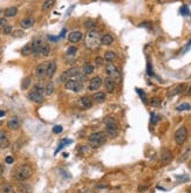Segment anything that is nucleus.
Listing matches in <instances>:
<instances>
[{
  "instance_id": "473e14b6",
  "label": "nucleus",
  "mask_w": 191,
  "mask_h": 193,
  "mask_svg": "<svg viewBox=\"0 0 191 193\" xmlns=\"http://www.w3.org/2000/svg\"><path fill=\"white\" fill-rule=\"evenodd\" d=\"M96 23L93 21V20H88V21H86L85 23V27L88 29V31H95V28H96Z\"/></svg>"
},
{
  "instance_id": "20e7f679",
  "label": "nucleus",
  "mask_w": 191,
  "mask_h": 193,
  "mask_svg": "<svg viewBox=\"0 0 191 193\" xmlns=\"http://www.w3.org/2000/svg\"><path fill=\"white\" fill-rule=\"evenodd\" d=\"M33 175V169L28 164H22L15 170V179L19 181H25L29 179Z\"/></svg>"
},
{
  "instance_id": "09e8293b",
  "label": "nucleus",
  "mask_w": 191,
  "mask_h": 193,
  "mask_svg": "<svg viewBox=\"0 0 191 193\" xmlns=\"http://www.w3.org/2000/svg\"><path fill=\"white\" fill-rule=\"evenodd\" d=\"M7 25V21H6V19L4 18H0V29H3Z\"/></svg>"
},
{
  "instance_id": "393cba45",
  "label": "nucleus",
  "mask_w": 191,
  "mask_h": 193,
  "mask_svg": "<svg viewBox=\"0 0 191 193\" xmlns=\"http://www.w3.org/2000/svg\"><path fill=\"white\" fill-rule=\"evenodd\" d=\"M17 14H18V8L14 7V6L6 8L4 12V15L6 17V18H13V17H15Z\"/></svg>"
},
{
  "instance_id": "a19ab883",
  "label": "nucleus",
  "mask_w": 191,
  "mask_h": 193,
  "mask_svg": "<svg viewBox=\"0 0 191 193\" xmlns=\"http://www.w3.org/2000/svg\"><path fill=\"white\" fill-rule=\"evenodd\" d=\"M76 47H74V46H72V47H69L68 49H67V55H69V56H73V55L76 54Z\"/></svg>"
},
{
  "instance_id": "423d86ee",
  "label": "nucleus",
  "mask_w": 191,
  "mask_h": 193,
  "mask_svg": "<svg viewBox=\"0 0 191 193\" xmlns=\"http://www.w3.org/2000/svg\"><path fill=\"white\" fill-rule=\"evenodd\" d=\"M173 137H175V142H176L177 145H183L188 139V129L184 125L178 128L177 130L175 131Z\"/></svg>"
},
{
  "instance_id": "e433bc0d",
  "label": "nucleus",
  "mask_w": 191,
  "mask_h": 193,
  "mask_svg": "<svg viewBox=\"0 0 191 193\" xmlns=\"http://www.w3.org/2000/svg\"><path fill=\"white\" fill-rule=\"evenodd\" d=\"M150 105L151 107H160L161 105V99L157 97H152L150 99Z\"/></svg>"
},
{
  "instance_id": "6ab92c4d",
  "label": "nucleus",
  "mask_w": 191,
  "mask_h": 193,
  "mask_svg": "<svg viewBox=\"0 0 191 193\" xmlns=\"http://www.w3.org/2000/svg\"><path fill=\"white\" fill-rule=\"evenodd\" d=\"M0 192L1 193H15L13 186L7 183V181H3L0 184Z\"/></svg>"
},
{
  "instance_id": "8fccbe9b",
  "label": "nucleus",
  "mask_w": 191,
  "mask_h": 193,
  "mask_svg": "<svg viewBox=\"0 0 191 193\" xmlns=\"http://www.w3.org/2000/svg\"><path fill=\"white\" fill-rule=\"evenodd\" d=\"M4 172H5V169H4V166L0 164V177H3L4 175Z\"/></svg>"
},
{
  "instance_id": "a878e982",
  "label": "nucleus",
  "mask_w": 191,
  "mask_h": 193,
  "mask_svg": "<svg viewBox=\"0 0 191 193\" xmlns=\"http://www.w3.org/2000/svg\"><path fill=\"white\" fill-rule=\"evenodd\" d=\"M116 58H117V55H116L114 52H111V50L106 52V54H104V60H106L108 63H113Z\"/></svg>"
},
{
  "instance_id": "f8f14e48",
  "label": "nucleus",
  "mask_w": 191,
  "mask_h": 193,
  "mask_svg": "<svg viewBox=\"0 0 191 193\" xmlns=\"http://www.w3.org/2000/svg\"><path fill=\"white\" fill-rule=\"evenodd\" d=\"M82 38H83V34L80 31H73L68 34V41L71 43H77V42H80L82 40Z\"/></svg>"
},
{
  "instance_id": "9d476101",
  "label": "nucleus",
  "mask_w": 191,
  "mask_h": 193,
  "mask_svg": "<svg viewBox=\"0 0 191 193\" xmlns=\"http://www.w3.org/2000/svg\"><path fill=\"white\" fill-rule=\"evenodd\" d=\"M47 69H48V62L40 63L38 67L35 68V76L39 80H42L47 76Z\"/></svg>"
},
{
  "instance_id": "c756f323",
  "label": "nucleus",
  "mask_w": 191,
  "mask_h": 193,
  "mask_svg": "<svg viewBox=\"0 0 191 193\" xmlns=\"http://www.w3.org/2000/svg\"><path fill=\"white\" fill-rule=\"evenodd\" d=\"M54 4H55V0H46V1H44L42 6H41V9H42L44 12H46V11H48V9L52 8L54 6Z\"/></svg>"
},
{
  "instance_id": "c9c22d12",
  "label": "nucleus",
  "mask_w": 191,
  "mask_h": 193,
  "mask_svg": "<svg viewBox=\"0 0 191 193\" xmlns=\"http://www.w3.org/2000/svg\"><path fill=\"white\" fill-rule=\"evenodd\" d=\"M12 32H13V28L11 25H6L4 28H3V33H4L5 35H9V34H12Z\"/></svg>"
},
{
  "instance_id": "0eeeda50",
  "label": "nucleus",
  "mask_w": 191,
  "mask_h": 193,
  "mask_svg": "<svg viewBox=\"0 0 191 193\" xmlns=\"http://www.w3.org/2000/svg\"><path fill=\"white\" fill-rule=\"evenodd\" d=\"M79 69L77 68H69V69H67L65 72L60 75L59 77V82H63V83H66L68 80H72V79H75V76L79 74Z\"/></svg>"
},
{
  "instance_id": "9b49d317",
  "label": "nucleus",
  "mask_w": 191,
  "mask_h": 193,
  "mask_svg": "<svg viewBox=\"0 0 191 193\" xmlns=\"http://www.w3.org/2000/svg\"><path fill=\"white\" fill-rule=\"evenodd\" d=\"M28 99H31L32 102H34V103H42L45 97H44V94H40V93H38V91H35V90L33 89L28 93Z\"/></svg>"
},
{
  "instance_id": "cd10ccee",
  "label": "nucleus",
  "mask_w": 191,
  "mask_h": 193,
  "mask_svg": "<svg viewBox=\"0 0 191 193\" xmlns=\"http://www.w3.org/2000/svg\"><path fill=\"white\" fill-rule=\"evenodd\" d=\"M32 53H33V45H32V42H28L21 49V54L27 56V55H32Z\"/></svg>"
},
{
  "instance_id": "aec40b11",
  "label": "nucleus",
  "mask_w": 191,
  "mask_h": 193,
  "mask_svg": "<svg viewBox=\"0 0 191 193\" xmlns=\"http://www.w3.org/2000/svg\"><path fill=\"white\" fill-rule=\"evenodd\" d=\"M80 104L86 109L92 108L93 107V97H90V96H83V97H81Z\"/></svg>"
},
{
  "instance_id": "a18cd8bd",
  "label": "nucleus",
  "mask_w": 191,
  "mask_h": 193,
  "mask_svg": "<svg viewBox=\"0 0 191 193\" xmlns=\"http://www.w3.org/2000/svg\"><path fill=\"white\" fill-rule=\"evenodd\" d=\"M53 132L54 134H60V132H62V126L61 125H55L53 128Z\"/></svg>"
},
{
  "instance_id": "4c0bfd02",
  "label": "nucleus",
  "mask_w": 191,
  "mask_h": 193,
  "mask_svg": "<svg viewBox=\"0 0 191 193\" xmlns=\"http://www.w3.org/2000/svg\"><path fill=\"white\" fill-rule=\"evenodd\" d=\"M157 122H158V116L156 115V114H151V116H150V124L151 125H156L157 124Z\"/></svg>"
},
{
  "instance_id": "37998d69",
  "label": "nucleus",
  "mask_w": 191,
  "mask_h": 193,
  "mask_svg": "<svg viewBox=\"0 0 191 193\" xmlns=\"http://www.w3.org/2000/svg\"><path fill=\"white\" fill-rule=\"evenodd\" d=\"M136 93L141 96V99H142L143 102H146V93H144L143 90H141V89H136Z\"/></svg>"
},
{
  "instance_id": "412c9836",
  "label": "nucleus",
  "mask_w": 191,
  "mask_h": 193,
  "mask_svg": "<svg viewBox=\"0 0 191 193\" xmlns=\"http://www.w3.org/2000/svg\"><path fill=\"white\" fill-rule=\"evenodd\" d=\"M114 36L111 34H104V35L101 36V45L102 46H111L114 43Z\"/></svg>"
},
{
  "instance_id": "7c9ffc66",
  "label": "nucleus",
  "mask_w": 191,
  "mask_h": 193,
  "mask_svg": "<svg viewBox=\"0 0 191 193\" xmlns=\"http://www.w3.org/2000/svg\"><path fill=\"white\" fill-rule=\"evenodd\" d=\"M49 53H50V47L48 46V43L45 42V45L40 49V56H48Z\"/></svg>"
},
{
  "instance_id": "6e6552de",
  "label": "nucleus",
  "mask_w": 191,
  "mask_h": 193,
  "mask_svg": "<svg viewBox=\"0 0 191 193\" xmlns=\"http://www.w3.org/2000/svg\"><path fill=\"white\" fill-rule=\"evenodd\" d=\"M65 88L67 90H71V91H74V93H79L82 90L83 88V84H82V82L77 81V80H68V81L65 83Z\"/></svg>"
},
{
  "instance_id": "de8ad7c7",
  "label": "nucleus",
  "mask_w": 191,
  "mask_h": 193,
  "mask_svg": "<svg viewBox=\"0 0 191 193\" xmlns=\"http://www.w3.org/2000/svg\"><path fill=\"white\" fill-rule=\"evenodd\" d=\"M14 162V158L12 156H7V157L5 158V163H7V164H13Z\"/></svg>"
},
{
  "instance_id": "ddd939ff",
  "label": "nucleus",
  "mask_w": 191,
  "mask_h": 193,
  "mask_svg": "<svg viewBox=\"0 0 191 193\" xmlns=\"http://www.w3.org/2000/svg\"><path fill=\"white\" fill-rule=\"evenodd\" d=\"M172 158H173L172 152L170 151L169 149H164L162 155H161V162H162V164H169L172 160Z\"/></svg>"
},
{
  "instance_id": "7ed1b4c3",
  "label": "nucleus",
  "mask_w": 191,
  "mask_h": 193,
  "mask_svg": "<svg viewBox=\"0 0 191 193\" xmlns=\"http://www.w3.org/2000/svg\"><path fill=\"white\" fill-rule=\"evenodd\" d=\"M107 140V135L102 131H98V132H93L92 135L88 137L89 145L93 149H98L100 146H102L103 144L106 143Z\"/></svg>"
},
{
  "instance_id": "f257e3e1",
  "label": "nucleus",
  "mask_w": 191,
  "mask_h": 193,
  "mask_svg": "<svg viewBox=\"0 0 191 193\" xmlns=\"http://www.w3.org/2000/svg\"><path fill=\"white\" fill-rule=\"evenodd\" d=\"M103 123L106 125V135L110 138H115L119 135V124L114 117L108 116L103 119Z\"/></svg>"
},
{
  "instance_id": "ea45409f",
  "label": "nucleus",
  "mask_w": 191,
  "mask_h": 193,
  "mask_svg": "<svg viewBox=\"0 0 191 193\" xmlns=\"http://www.w3.org/2000/svg\"><path fill=\"white\" fill-rule=\"evenodd\" d=\"M33 89L38 91V93H40V94H44L45 95V85H41V84H35L34 85V88Z\"/></svg>"
},
{
  "instance_id": "2f4dec72",
  "label": "nucleus",
  "mask_w": 191,
  "mask_h": 193,
  "mask_svg": "<svg viewBox=\"0 0 191 193\" xmlns=\"http://www.w3.org/2000/svg\"><path fill=\"white\" fill-rule=\"evenodd\" d=\"M32 83V80H31V77H25L24 80H22L21 82V89L22 90H26L29 88V85H31Z\"/></svg>"
},
{
  "instance_id": "1a4fd4ad",
  "label": "nucleus",
  "mask_w": 191,
  "mask_h": 193,
  "mask_svg": "<svg viewBox=\"0 0 191 193\" xmlns=\"http://www.w3.org/2000/svg\"><path fill=\"white\" fill-rule=\"evenodd\" d=\"M103 84V80L101 76H94L88 83V90L89 91H96L98 90Z\"/></svg>"
},
{
  "instance_id": "603ef678",
  "label": "nucleus",
  "mask_w": 191,
  "mask_h": 193,
  "mask_svg": "<svg viewBox=\"0 0 191 193\" xmlns=\"http://www.w3.org/2000/svg\"><path fill=\"white\" fill-rule=\"evenodd\" d=\"M189 167L191 169V160H190V163H189Z\"/></svg>"
},
{
  "instance_id": "5fc2aeb1",
  "label": "nucleus",
  "mask_w": 191,
  "mask_h": 193,
  "mask_svg": "<svg viewBox=\"0 0 191 193\" xmlns=\"http://www.w3.org/2000/svg\"><path fill=\"white\" fill-rule=\"evenodd\" d=\"M190 190H191V186H190Z\"/></svg>"
},
{
  "instance_id": "49530a36",
  "label": "nucleus",
  "mask_w": 191,
  "mask_h": 193,
  "mask_svg": "<svg viewBox=\"0 0 191 193\" xmlns=\"http://www.w3.org/2000/svg\"><path fill=\"white\" fill-rule=\"evenodd\" d=\"M140 26H141V27H144V28H148V29H151V28H152L151 27V23H149V21H143Z\"/></svg>"
},
{
  "instance_id": "a211bd4d",
  "label": "nucleus",
  "mask_w": 191,
  "mask_h": 193,
  "mask_svg": "<svg viewBox=\"0 0 191 193\" xmlns=\"http://www.w3.org/2000/svg\"><path fill=\"white\" fill-rule=\"evenodd\" d=\"M56 69H58V66H56V62L55 61H50L48 62V69H47V79H52L54 76V74L56 73Z\"/></svg>"
},
{
  "instance_id": "c03bdc74",
  "label": "nucleus",
  "mask_w": 191,
  "mask_h": 193,
  "mask_svg": "<svg viewBox=\"0 0 191 193\" xmlns=\"http://www.w3.org/2000/svg\"><path fill=\"white\" fill-rule=\"evenodd\" d=\"M181 13H182V15H189L190 11H189V8H188L187 6H183L182 8H181Z\"/></svg>"
},
{
  "instance_id": "39448f33",
  "label": "nucleus",
  "mask_w": 191,
  "mask_h": 193,
  "mask_svg": "<svg viewBox=\"0 0 191 193\" xmlns=\"http://www.w3.org/2000/svg\"><path fill=\"white\" fill-rule=\"evenodd\" d=\"M106 75L107 77L111 79L116 84L121 82V73L114 63H108L106 66Z\"/></svg>"
},
{
  "instance_id": "4468645a",
  "label": "nucleus",
  "mask_w": 191,
  "mask_h": 193,
  "mask_svg": "<svg viewBox=\"0 0 191 193\" xmlns=\"http://www.w3.org/2000/svg\"><path fill=\"white\" fill-rule=\"evenodd\" d=\"M103 84H104V88H106V91L109 93V94H113L116 89V83L111 79L109 77H106L104 81H103Z\"/></svg>"
},
{
  "instance_id": "c85d7f7f",
  "label": "nucleus",
  "mask_w": 191,
  "mask_h": 193,
  "mask_svg": "<svg viewBox=\"0 0 191 193\" xmlns=\"http://www.w3.org/2000/svg\"><path fill=\"white\" fill-rule=\"evenodd\" d=\"M187 89V84L185 83H182V84H179V85H177L175 89L171 91L169 94V96H173V95H177V94H181V93H183L184 90Z\"/></svg>"
},
{
  "instance_id": "bb28decb",
  "label": "nucleus",
  "mask_w": 191,
  "mask_h": 193,
  "mask_svg": "<svg viewBox=\"0 0 191 193\" xmlns=\"http://www.w3.org/2000/svg\"><path fill=\"white\" fill-rule=\"evenodd\" d=\"M54 93V83L52 81H48L45 84V95L46 96H50Z\"/></svg>"
},
{
  "instance_id": "3c124183",
  "label": "nucleus",
  "mask_w": 191,
  "mask_h": 193,
  "mask_svg": "<svg viewBox=\"0 0 191 193\" xmlns=\"http://www.w3.org/2000/svg\"><path fill=\"white\" fill-rule=\"evenodd\" d=\"M5 115H6V112H5L4 110H0V117L5 116Z\"/></svg>"
},
{
  "instance_id": "dca6fc26",
  "label": "nucleus",
  "mask_w": 191,
  "mask_h": 193,
  "mask_svg": "<svg viewBox=\"0 0 191 193\" xmlns=\"http://www.w3.org/2000/svg\"><path fill=\"white\" fill-rule=\"evenodd\" d=\"M17 190H18L19 193H33V189L29 184H27L25 181L22 183H19L18 186H17Z\"/></svg>"
},
{
  "instance_id": "2eb2a0df",
  "label": "nucleus",
  "mask_w": 191,
  "mask_h": 193,
  "mask_svg": "<svg viewBox=\"0 0 191 193\" xmlns=\"http://www.w3.org/2000/svg\"><path fill=\"white\" fill-rule=\"evenodd\" d=\"M20 126H21V123H20L18 117H13V118L8 119V122H7V128L12 131L19 130Z\"/></svg>"
},
{
  "instance_id": "f03ea898",
  "label": "nucleus",
  "mask_w": 191,
  "mask_h": 193,
  "mask_svg": "<svg viewBox=\"0 0 191 193\" xmlns=\"http://www.w3.org/2000/svg\"><path fill=\"white\" fill-rule=\"evenodd\" d=\"M85 45L88 49H98L101 45V38L96 31H89L85 38Z\"/></svg>"
},
{
  "instance_id": "5701e85b",
  "label": "nucleus",
  "mask_w": 191,
  "mask_h": 193,
  "mask_svg": "<svg viewBox=\"0 0 191 193\" xmlns=\"http://www.w3.org/2000/svg\"><path fill=\"white\" fill-rule=\"evenodd\" d=\"M81 70H82V73H83L86 76H87V75H90V74H93L94 70H95V67H94L92 63L87 62V63H85V64L82 66V69H81Z\"/></svg>"
},
{
  "instance_id": "b1692460",
  "label": "nucleus",
  "mask_w": 191,
  "mask_h": 193,
  "mask_svg": "<svg viewBox=\"0 0 191 193\" xmlns=\"http://www.w3.org/2000/svg\"><path fill=\"white\" fill-rule=\"evenodd\" d=\"M33 25H34V19L33 18H25V19H22L21 21H20V26H21L24 29L31 28Z\"/></svg>"
},
{
  "instance_id": "f3484780",
  "label": "nucleus",
  "mask_w": 191,
  "mask_h": 193,
  "mask_svg": "<svg viewBox=\"0 0 191 193\" xmlns=\"http://www.w3.org/2000/svg\"><path fill=\"white\" fill-rule=\"evenodd\" d=\"M9 146V138L5 131H0V149H6Z\"/></svg>"
},
{
  "instance_id": "72a5a7b5",
  "label": "nucleus",
  "mask_w": 191,
  "mask_h": 193,
  "mask_svg": "<svg viewBox=\"0 0 191 193\" xmlns=\"http://www.w3.org/2000/svg\"><path fill=\"white\" fill-rule=\"evenodd\" d=\"M176 110L177 111H185V110H191V104L190 103H182L179 104L177 108H176Z\"/></svg>"
},
{
  "instance_id": "58836bf2",
  "label": "nucleus",
  "mask_w": 191,
  "mask_h": 193,
  "mask_svg": "<svg viewBox=\"0 0 191 193\" xmlns=\"http://www.w3.org/2000/svg\"><path fill=\"white\" fill-rule=\"evenodd\" d=\"M104 58H101V56H98V58H95V63H96V66L98 67H102L103 64H104Z\"/></svg>"
},
{
  "instance_id": "4be33fe9",
  "label": "nucleus",
  "mask_w": 191,
  "mask_h": 193,
  "mask_svg": "<svg viewBox=\"0 0 191 193\" xmlns=\"http://www.w3.org/2000/svg\"><path fill=\"white\" fill-rule=\"evenodd\" d=\"M92 97H93V101H95L96 103H102V102H104L107 99L104 91H96Z\"/></svg>"
},
{
  "instance_id": "79ce46f5",
  "label": "nucleus",
  "mask_w": 191,
  "mask_h": 193,
  "mask_svg": "<svg viewBox=\"0 0 191 193\" xmlns=\"http://www.w3.org/2000/svg\"><path fill=\"white\" fill-rule=\"evenodd\" d=\"M21 143H22V139H19L18 142H15V143H14V146H13V151H18L19 149L22 146Z\"/></svg>"
},
{
  "instance_id": "f704fd0d",
  "label": "nucleus",
  "mask_w": 191,
  "mask_h": 193,
  "mask_svg": "<svg viewBox=\"0 0 191 193\" xmlns=\"http://www.w3.org/2000/svg\"><path fill=\"white\" fill-rule=\"evenodd\" d=\"M24 35H25V32L22 29H17V31L12 32V36L13 38H22Z\"/></svg>"
},
{
  "instance_id": "864d4df0",
  "label": "nucleus",
  "mask_w": 191,
  "mask_h": 193,
  "mask_svg": "<svg viewBox=\"0 0 191 193\" xmlns=\"http://www.w3.org/2000/svg\"><path fill=\"white\" fill-rule=\"evenodd\" d=\"M1 125H3V122L0 121V126H1Z\"/></svg>"
}]
</instances>
